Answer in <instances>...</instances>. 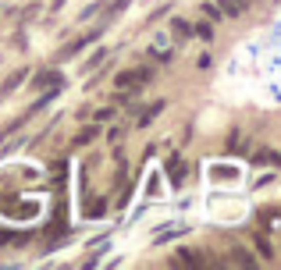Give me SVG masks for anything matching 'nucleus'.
Instances as JSON below:
<instances>
[{"label": "nucleus", "mask_w": 281, "mask_h": 270, "mask_svg": "<svg viewBox=\"0 0 281 270\" xmlns=\"http://www.w3.org/2000/svg\"><path fill=\"white\" fill-rule=\"evenodd\" d=\"M93 139H96V125H89V128H82V132L75 135V142H78V146H89Z\"/></svg>", "instance_id": "8"}, {"label": "nucleus", "mask_w": 281, "mask_h": 270, "mask_svg": "<svg viewBox=\"0 0 281 270\" xmlns=\"http://www.w3.org/2000/svg\"><path fill=\"white\" fill-rule=\"evenodd\" d=\"M25 78H29V68H21V71H14V75H11V78H7V82L0 85V96H7L11 89H18V85H21Z\"/></svg>", "instance_id": "3"}, {"label": "nucleus", "mask_w": 281, "mask_h": 270, "mask_svg": "<svg viewBox=\"0 0 281 270\" xmlns=\"http://www.w3.org/2000/svg\"><path fill=\"white\" fill-rule=\"evenodd\" d=\"M36 89H47V85H61V75L57 71H39V78L32 82Z\"/></svg>", "instance_id": "4"}, {"label": "nucleus", "mask_w": 281, "mask_h": 270, "mask_svg": "<svg viewBox=\"0 0 281 270\" xmlns=\"http://www.w3.org/2000/svg\"><path fill=\"white\" fill-rule=\"evenodd\" d=\"M249 7V0H221V11L224 14H242Z\"/></svg>", "instance_id": "5"}, {"label": "nucleus", "mask_w": 281, "mask_h": 270, "mask_svg": "<svg viewBox=\"0 0 281 270\" xmlns=\"http://www.w3.org/2000/svg\"><path fill=\"white\" fill-rule=\"evenodd\" d=\"M125 7H128V0H114V4L107 7V14H103V21H111V18H118V14H121Z\"/></svg>", "instance_id": "11"}, {"label": "nucleus", "mask_w": 281, "mask_h": 270, "mask_svg": "<svg viewBox=\"0 0 281 270\" xmlns=\"http://www.w3.org/2000/svg\"><path fill=\"white\" fill-rule=\"evenodd\" d=\"M182 178H185V164L171 160V182H175V185H182Z\"/></svg>", "instance_id": "13"}, {"label": "nucleus", "mask_w": 281, "mask_h": 270, "mask_svg": "<svg viewBox=\"0 0 281 270\" xmlns=\"http://www.w3.org/2000/svg\"><path fill=\"white\" fill-rule=\"evenodd\" d=\"M231 253H235V256H231V260H235V263H239V267H253V256H249V253H246V249H242V245H235V249H231Z\"/></svg>", "instance_id": "6"}, {"label": "nucleus", "mask_w": 281, "mask_h": 270, "mask_svg": "<svg viewBox=\"0 0 281 270\" xmlns=\"http://www.w3.org/2000/svg\"><path fill=\"white\" fill-rule=\"evenodd\" d=\"M203 11H207V14H210L213 21H217V18H221V7H217V4H207V7H203Z\"/></svg>", "instance_id": "17"}, {"label": "nucleus", "mask_w": 281, "mask_h": 270, "mask_svg": "<svg viewBox=\"0 0 281 270\" xmlns=\"http://www.w3.org/2000/svg\"><path fill=\"white\" fill-rule=\"evenodd\" d=\"M103 57H107V50L100 47V50H96V54H93V57H89V61L82 64V71H93V68H96V64H103Z\"/></svg>", "instance_id": "12"}, {"label": "nucleus", "mask_w": 281, "mask_h": 270, "mask_svg": "<svg viewBox=\"0 0 281 270\" xmlns=\"http://www.w3.org/2000/svg\"><path fill=\"white\" fill-rule=\"evenodd\" d=\"M171 29H175V36H178V39H189V36H192V29H189L182 18H175V21H171Z\"/></svg>", "instance_id": "9"}, {"label": "nucleus", "mask_w": 281, "mask_h": 270, "mask_svg": "<svg viewBox=\"0 0 281 270\" xmlns=\"http://www.w3.org/2000/svg\"><path fill=\"white\" fill-rule=\"evenodd\" d=\"M149 57H153V61H164V64L171 61V54H167V50H164V54H160V50H149Z\"/></svg>", "instance_id": "16"}, {"label": "nucleus", "mask_w": 281, "mask_h": 270, "mask_svg": "<svg viewBox=\"0 0 281 270\" xmlns=\"http://www.w3.org/2000/svg\"><path fill=\"white\" fill-rule=\"evenodd\" d=\"M93 118H96V121H114V118H118V110H114V107H100Z\"/></svg>", "instance_id": "14"}, {"label": "nucleus", "mask_w": 281, "mask_h": 270, "mask_svg": "<svg viewBox=\"0 0 281 270\" xmlns=\"http://www.w3.org/2000/svg\"><path fill=\"white\" fill-rule=\"evenodd\" d=\"M253 245H256V249H260V253H264V256H267V260H271V256H274V249H271V242H267V238H264V235H253Z\"/></svg>", "instance_id": "10"}, {"label": "nucleus", "mask_w": 281, "mask_h": 270, "mask_svg": "<svg viewBox=\"0 0 281 270\" xmlns=\"http://www.w3.org/2000/svg\"><path fill=\"white\" fill-rule=\"evenodd\" d=\"M278 160H281V156H278Z\"/></svg>", "instance_id": "19"}, {"label": "nucleus", "mask_w": 281, "mask_h": 270, "mask_svg": "<svg viewBox=\"0 0 281 270\" xmlns=\"http://www.w3.org/2000/svg\"><path fill=\"white\" fill-rule=\"evenodd\" d=\"M149 75H153V68H136V71H118L114 85H118V89H132V85H139L142 78H149Z\"/></svg>", "instance_id": "1"}, {"label": "nucleus", "mask_w": 281, "mask_h": 270, "mask_svg": "<svg viewBox=\"0 0 281 270\" xmlns=\"http://www.w3.org/2000/svg\"><path fill=\"white\" fill-rule=\"evenodd\" d=\"M175 263H192V267H203V253L200 249H178V256H175Z\"/></svg>", "instance_id": "2"}, {"label": "nucleus", "mask_w": 281, "mask_h": 270, "mask_svg": "<svg viewBox=\"0 0 281 270\" xmlns=\"http://www.w3.org/2000/svg\"><path fill=\"white\" fill-rule=\"evenodd\" d=\"M160 110H164V103H149V107H146V110H142L139 125H149V121H153V118H157V114H160Z\"/></svg>", "instance_id": "7"}, {"label": "nucleus", "mask_w": 281, "mask_h": 270, "mask_svg": "<svg viewBox=\"0 0 281 270\" xmlns=\"http://www.w3.org/2000/svg\"><path fill=\"white\" fill-rule=\"evenodd\" d=\"M196 36H200V39H213V29H210V21H200V25H196Z\"/></svg>", "instance_id": "15"}, {"label": "nucleus", "mask_w": 281, "mask_h": 270, "mask_svg": "<svg viewBox=\"0 0 281 270\" xmlns=\"http://www.w3.org/2000/svg\"><path fill=\"white\" fill-rule=\"evenodd\" d=\"M61 4H64V0H54V4H50V11H57V7H61Z\"/></svg>", "instance_id": "18"}]
</instances>
